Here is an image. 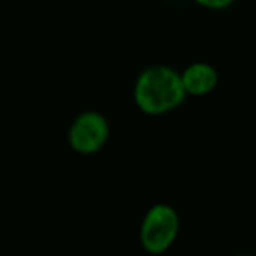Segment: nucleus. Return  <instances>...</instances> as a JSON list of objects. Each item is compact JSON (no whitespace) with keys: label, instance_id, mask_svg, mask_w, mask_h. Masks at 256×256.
Returning a JSON list of instances; mask_svg holds the SVG:
<instances>
[{"label":"nucleus","instance_id":"obj_4","mask_svg":"<svg viewBox=\"0 0 256 256\" xmlns=\"http://www.w3.org/2000/svg\"><path fill=\"white\" fill-rule=\"evenodd\" d=\"M181 76L186 93L192 96L209 95L218 86V70L210 64H206V62L190 64L181 72Z\"/></svg>","mask_w":256,"mask_h":256},{"label":"nucleus","instance_id":"obj_3","mask_svg":"<svg viewBox=\"0 0 256 256\" xmlns=\"http://www.w3.org/2000/svg\"><path fill=\"white\" fill-rule=\"evenodd\" d=\"M107 139H109V121L96 110H84L78 114L68 126V146L79 154L98 153L107 144Z\"/></svg>","mask_w":256,"mask_h":256},{"label":"nucleus","instance_id":"obj_1","mask_svg":"<svg viewBox=\"0 0 256 256\" xmlns=\"http://www.w3.org/2000/svg\"><path fill=\"white\" fill-rule=\"evenodd\" d=\"M188 93L182 76L168 65H151L144 68L134 86L136 106L150 116L170 112L186 100Z\"/></svg>","mask_w":256,"mask_h":256},{"label":"nucleus","instance_id":"obj_2","mask_svg":"<svg viewBox=\"0 0 256 256\" xmlns=\"http://www.w3.org/2000/svg\"><path fill=\"white\" fill-rule=\"evenodd\" d=\"M179 214L168 204H154L140 223V244L150 254H162L172 248L179 235Z\"/></svg>","mask_w":256,"mask_h":256},{"label":"nucleus","instance_id":"obj_5","mask_svg":"<svg viewBox=\"0 0 256 256\" xmlns=\"http://www.w3.org/2000/svg\"><path fill=\"white\" fill-rule=\"evenodd\" d=\"M196 4L202 6L210 11H223V9L230 8L232 4H235V0H195Z\"/></svg>","mask_w":256,"mask_h":256}]
</instances>
